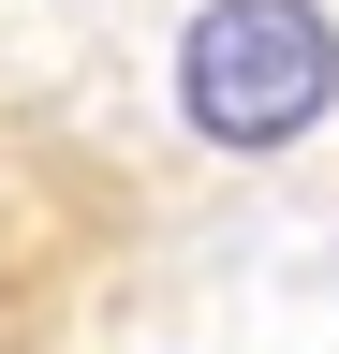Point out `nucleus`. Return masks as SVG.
I'll use <instances>...</instances> for the list:
<instances>
[{"label": "nucleus", "mask_w": 339, "mask_h": 354, "mask_svg": "<svg viewBox=\"0 0 339 354\" xmlns=\"http://www.w3.org/2000/svg\"><path fill=\"white\" fill-rule=\"evenodd\" d=\"M177 104H192L206 148H236V162L295 148V133L339 104V15L325 0H206L192 44H177Z\"/></svg>", "instance_id": "1"}]
</instances>
